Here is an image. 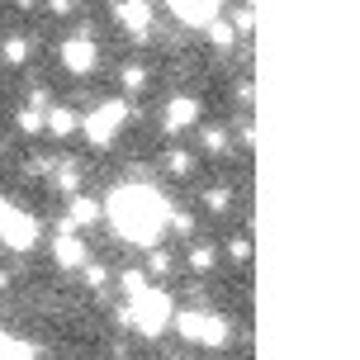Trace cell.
Masks as SVG:
<instances>
[{"label": "cell", "mask_w": 360, "mask_h": 360, "mask_svg": "<svg viewBox=\"0 0 360 360\" xmlns=\"http://www.w3.org/2000/svg\"><path fill=\"white\" fill-rule=\"evenodd\" d=\"M76 124H81V119H76V109H67V105H57V109L43 114V133H53V138H72Z\"/></svg>", "instance_id": "cell-12"}, {"label": "cell", "mask_w": 360, "mask_h": 360, "mask_svg": "<svg viewBox=\"0 0 360 360\" xmlns=\"http://www.w3.org/2000/svg\"><path fill=\"white\" fill-rule=\"evenodd\" d=\"M0 360H34V346L10 337V332H0Z\"/></svg>", "instance_id": "cell-14"}, {"label": "cell", "mask_w": 360, "mask_h": 360, "mask_svg": "<svg viewBox=\"0 0 360 360\" xmlns=\"http://www.w3.org/2000/svg\"><path fill=\"white\" fill-rule=\"evenodd\" d=\"M76 185H81V166H76V162H62V171H57V190L76 195Z\"/></svg>", "instance_id": "cell-15"}, {"label": "cell", "mask_w": 360, "mask_h": 360, "mask_svg": "<svg viewBox=\"0 0 360 360\" xmlns=\"http://www.w3.org/2000/svg\"><path fill=\"white\" fill-rule=\"evenodd\" d=\"M190 266L204 275V270H214V247H190Z\"/></svg>", "instance_id": "cell-21"}, {"label": "cell", "mask_w": 360, "mask_h": 360, "mask_svg": "<svg viewBox=\"0 0 360 360\" xmlns=\"http://www.w3.org/2000/svg\"><path fill=\"white\" fill-rule=\"evenodd\" d=\"M86 285L90 289H105L109 285V270L105 266H86Z\"/></svg>", "instance_id": "cell-25"}, {"label": "cell", "mask_w": 360, "mask_h": 360, "mask_svg": "<svg viewBox=\"0 0 360 360\" xmlns=\"http://www.w3.org/2000/svg\"><path fill=\"white\" fill-rule=\"evenodd\" d=\"M204 204H209V214H228V204H233V195H228V185H214V190L204 195Z\"/></svg>", "instance_id": "cell-16"}, {"label": "cell", "mask_w": 360, "mask_h": 360, "mask_svg": "<svg viewBox=\"0 0 360 360\" xmlns=\"http://www.w3.org/2000/svg\"><path fill=\"white\" fill-rule=\"evenodd\" d=\"M109 223H114V233L133 242V247H162V233L171 228V199L162 190H152L143 180H133V185H119L114 195H109Z\"/></svg>", "instance_id": "cell-1"}, {"label": "cell", "mask_w": 360, "mask_h": 360, "mask_svg": "<svg viewBox=\"0 0 360 360\" xmlns=\"http://www.w3.org/2000/svg\"><path fill=\"white\" fill-rule=\"evenodd\" d=\"M204 147H209V152H223V147H228V133H223V128H204Z\"/></svg>", "instance_id": "cell-24"}, {"label": "cell", "mask_w": 360, "mask_h": 360, "mask_svg": "<svg viewBox=\"0 0 360 360\" xmlns=\"http://www.w3.org/2000/svg\"><path fill=\"white\" fill-rule=\"evenodd\" d=\"M166 133H185L190 124H199V100L195 95H176L171 105H166Z\"/></svg>", "instance_id": "cell-10"}, {"label": "cell", "mask_w": 360, "mask_h": 360, "mask_svg": "<svg viewBox=\"0 0 360 360\" xmlns=\"http://www.w3.org/2000/svg\"><path fill=\"white\" fill-rule=\"evenodd\" d=\"M176 332L195 346H228L233 323L223 313H209V308H185V313H176Z\"/></svg>", "instance_id": "cell-3"}, {"label": "cell", "mask_w": 360, "mask_h": 360, "mask_svg": "<svg viewBox=\"0 0 360 360\" xmlns=\"http://www.w3.org/2000/svg\"><path fill=\"white\" fill-rule=\"evenodd\" d=\"M119 323L133 327V332H143V337H162L166 327L176 323V304H171V294L166 289H138L124 308H119Z\"/></svg>", "instance_id": "cell-2"}, {"label": "cell", "mask_w": 360, "mask_h": 360, "mask_svg": "<svg viewBox=\"0 0 360 360\" xmlns=\"http://www.w3.org/2000/svg\"><path fill=\"white\" fill-rule=\"evenodd\" d=\"M100 199L90 195H72V204H67V228H90V223H100Z\"/></svg>", "instance_id": "cell-11"}, {"label": "cell", "mask_w": 360, "mask_h": 360, "mask_svg": "<svg viewBox=\"0 0 360 360\" xmlns=\"http://www.w3.org/2000/svg\"><path fill=\"white\" fill-rule=\"evenodd\" d=\"M53 261L62 270H81V266H86V242H81L67 223H62V233L53 237Z\"/></svg>", "instance_id": "cell-8"}, {"label": "cell", "mask_w": 360, "mask_h": 360, "mask_svg": "<svg viewBox=\"0 0 360 360\" xmlns=\"http://www.w3.org/2000/svg\"><path fill=\"white\" fill-rule=\"evenodd\" d=\"M0 289H10V275H5V270H0Z\"/></svg>", "instance_id": "cell-28"}, {"label": "cell", "mask_w": 360, "mask_h": 360, "mask_svg": "<svg viewBox=\"0 0 360 360\" xmlns=\"http://www.w3.org/2000/svg\"><path fill=\"white\" fill-rule=\"evenodd\" d=\"M124 119H128L124 100H100V105H95V109L86 114V119H81V133H86V143H95V147H109L114 138H119V128H124Z\"/></svg>", "instance_id": "cell-5"}, {"label": "cell", "mask_w": 360, "mask_h": 360, "mask_svg": "<svg viewBox=\"0 0 360 360\" xmlns=\"http://www.w3.org/2000/svg\"><path fill=\"white\" fill-rule=\"evenodd\" d=\"M0 242L10 252H29L38 242V218L29 209H19L15 199H0Z\"/></svg>", "instance_id": "cell-4"}, {"label": "cell", "mask_w": 360, "mask_h": 360, "mask_svg": "<svg viewBox=\"0 0 360 360\" xmlns=\"http://www.w3.org/2000/svg\"><path fill=\"white\" fill-rule=\"evenodd\" d=\"M233 256H237V261H252V242H247V237H237V242H233Z\"/></svg>", "instance_id": "cell-26"}, {"label": "cell", "mask_w": 360, "mask_h": 360, "mask_svg": "<svg viewBox=\"0 0 360 360\" xmlns=\"http://www.w3.org/2000/svg\"><path fill=\"white\" fill-rule=\"evenodd\" d=\"M19 133H43V105H29L19 114Z\"/></svg>", "instance_id": "cell-17"}, {"label": "cell", "mask_w": 360, "mask_h": 360, "mask_svg": "<svg viewBox=\"0 0 360 360\" xmlns=\"http://www.w3.org/2000/svg\"><path fill=\"white\" fill-rule=\"evenodd\" d=\"M171 5V15L180 19V24H190V29H209L218 19V5L223 0H166Z\"/></svg>", "instance_id": "cell-7"}, {"label": "cell", "mask_w": 360, "mask_h": 360, "mask_svg": "<svg viewBox=\"0 0 360 360\" xmlns=\"http://www.w3.org/2000/svg\"><path fill=\"white\" fill-rule=\"evenodd\" d=\"M76 5H81V0H53V15H72Z\"/></svg>", "instance_id": "cell-27"}, {"label": "cell", "mask_w": 360, "mask_h": 360, "mask_svg": "<svg viewBox=\"0 0 360 360\" xmlns=\"http://www.w3.org/2000/svg\"><path fill=\"white\" fill-rule=\"evenodd\" d=\"M143 81H147L143 67H128V72H124V90H128V95H138V90H143Z\"/></svg>", "instance_id": "cell-23"}, {"label": "cell", "mask_w": 360, "mask_h": 360, "mask_svg": "<svg viewBox=\"0 0 360 360\" xmlns=\"http://www.w3.org/2000/svg\"><path fill=\"white\" fill-rule=\"evenodd\" d=\"M95 62H100V48H95L86 34L62 43V67H67L72 76H90V72H95Z\"/></svg>", "instance_id": "cell-6"}, {"label": "cell", "mask_w": 360, "mask_h": 360, "mask_svg": "<svg viewBox=\"0 0 360 360\" xmlns=\"http://www.w3.org/2000/svg\"><path fill=\"white\" fill-rule=\"evenodd\" d=\"M119 289H124L128 299H133L138 289H147V275H143V270H124V275H119Z\"/></svg>", "instance_id": "cell-20"}, {"label": "cell", "mask_w": 360, "mask_h": 360, "mask_svg": "<svg viewBox=\"0 0 360 360\" xmlns=\"http://www.w3.org/2000/svg\"><path fill=\"white\" fill-rule=\"evenodd\" d=\"M114 19L124 24L128 34L143 38L147 29H152V5H147V0H114Z\"/></svg>", "instance_id": "cell-9"}, {"label": "cell", "mask_w": 360, "mask_h": 360, "mask_svg": "<svg viewBox=\"0 0 360 360\" xmlns=\"http://www.w3.org/2000/svg\"><path fill=\"white\" fill-rule=\"evenodd\" d=\"M166 171H171V176H190V171H195V157H190V152H171V157H166Z\"/></svg>", "instance_id": "cell-18"}, {"label": "cell", "mask_w": 360, "mask_h": 360, "mask_svg": "<svg viewBox=\"0 0 360 360\" xmlns=\"http://www.w3.org/2000/svg\"><path fill=\"white\" fill-rule=\"evenodd\" d=\"M147 270H152V275H166V270H171V256H166L162 247H147Z\"/></svg>", "instance_id": "cell-22"}, {"label": "cell", "mask_w": 360, "mask_h": 360, "mask_svg": "<svg viewBox=\"0 0 360 360\" xmlns=\"http://www.w3.org/2000/svg\"><path fill=\"white\" fill-rule=\"evenodd\" d=\"M29 53H34V43H29V38H5V43H0V57H5L10 67H24Z\"/></svg>", "instance_id": "cell-13"}, {"label": "cell", "mask_w": 360, "mask_h": 360, "mask_svg": "<svg viewBox=\"0 0 360 360\" xmlns=\"http://www.w3.org/2000/svg\"><path fill=\"white\" fill-rule=\"evenodd\" d=\"M209 38H214L218 48H233V24H228V19H214V24H209Z\"/></svg>", "instance_id": "cell-19"}]
</instances>
